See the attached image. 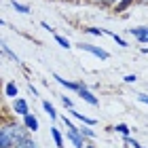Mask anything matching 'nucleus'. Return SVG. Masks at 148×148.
<instances>
[{
  "label": "nucleus",
  "mask_w": 148,
  "mask_h": 148,
  "mask_svg": "<svg viewBox=\"0 0 148 148\" xmlns=\"http://www.w3.org/2000/svg\"><path fill=\"white\" fill-rule=\"evenodd\" d=\"M28 127L25 125H17V123H4L2 129H0V148H15L17 142L28 136Z\"/></svg>",
  "instance_id": "obj_1"
},
{
  "label": "nucleus",
  "mask_w": 148,
  "mask_h": 148,
  "mask_svg": "<svg viewBox=\"0 0 148 148\" xmlns=\"http://www.w3.org/2000/svg\"><path fill=\"white\" fill-rule=\"evenodd\" d=\"M78 49H80V51H87V53H91V55H95L97 59H104V62L110 57V55H108V51H104L102 47H95V45H87V42H80V45H78Z\"/></svg>",
  "instance_id": "obj_2"
},
{
  "label": "nucleus",
  "mask_w": 148,
  "mask_h": 148,
  "mask_svg": "<svg viewBox=\"0 0 148 148\" xmlns=\"http://www.w3.org/2000/svg\"><path fill=\"white\" fill-rule=\"evenodd\" d=\"M66 136H68V140L74 144V148H83V146H87V144H85V136L80 133L78 127H72V129H68V133H66Z\"/></svg>",
  "instance_id": "obj_3"
},
{
  "label": "nucleus",
  "mask_w": 148,
  "mask_h": 148,
  "mask_svg": "<svg viewBox=\"0 0 148 148\" xmlns=\"http://www.w3.org/2000/svg\"><path fill=\"white\" fill-rule=\"evenodd\" d=\"M13 112L19 114V116H25V114H30V106L25 99H15L13 102Z\"/></svg>",
  "instance_id": "obj_4"
},
{
  "label": "nucleus",
  "mask_w": 148,
  "mask_h": 148,
  "mask_svg": "<svg viewBox=\"0 0 148 148\" xmlns=\"http://www.w3.org/2000/svg\"><path fill=\"white\" fill-rule=\"evenodd\" d=\"M53 78H55L62 87H66V89H72V91H80V89H83V83H72V80H66V78L59 76V74H53Z\"/></svg>",
  "instance_id": "obj_5"
},
{
  "label": "nucleus",
  "mask_w": 148,
  "mask_h": 148,
  "mask_svg": "<svg viewBox=\"0 0 148 148\" xmlns=\"http://www.w3.org/2000/svg\"><path fill=\"white\" fill-rule=\"evenodd\" d=\"M78 95H80V99H85V102H87V104H91V106H97V104H99V99H97L95 95H93V93H91L89 89H87L85 85H83V89L78 91Z\"/></svg>",
  "instance_id": "obj_6"
},
{
  "label": "nucleus",
  "mask_w": 148,
  "mask_h": 148,
  "mask_svg": "<svg viewBox=\"0 0 148 148\" xmlns=\"http://www.w3.org/2000/svg\"><path fill=\"white\" fill-rule=\"evenodd\" d=\"M129 34H133L140 42H148V28H129Z\"/></svg>",
  "instance_id": "obj_7"
},
{
  "label": "nucleus",
  "mask_w": 148,
  "mask_h": 148,
  "mask_svg": "<svg viewBox=\"0 0 148 148\" xmlns=\"http://www.w3.org/2000/svg\"><path fill=\"white\" fill-rule=\"evenodd\" d=\"M70 114H72L74 119H78L80 123H85V125H91V127L95 125V119H89V116H85L83 112H78V110H74V108H70Z\"/></svg>",
  "instance_id": "obj_8"
},
{
  "label": "nucleus",
  "mask_w": 148,
  "mask_h": 148,
  "mask_svg": "<svg viewBox=\"0 0 148 148\" xmlns=\"http://www.w3.org/2000/svg\"><path fill=\"white\" fill-rule=\"evenodd\" d=\"M23 125L28 127V131H38V119L32 116V114H25L23 116Z\"/></svg>",
  "instance_id": "obj_9"
},
{
  "label": "nucleus",
  "mask_w": 148,
  "mask_h": 148,
  "mask_svg": "<svg viewBox=\"0 0 148 148\" xmlns=\"http://www.w3.org/2000/svg\"><path fill=\"white\" fill-rule=\"evenodd\" d=\"M15 148H38V144H36L30 136H25L21 142H17V144H15Z\"/></svg>",
  "instance_id": "obj_10"
},
{
  "label": "nucleus",
  "mask_w": 148,
  "mask_h": 148,
  "mask_svg": "<svg viewBox=\"0 0 148 148\" xmlns=\"http://www.w3.org/2000/svg\"><path fill=\"white\" fill-rule=\"evenodd\" d=\"M51 136H53V140H55L57 148H64V138H62V131H59L57 127H51Z\"/></svg>",
  "instance_id": "obj_11"
},
{
  "label": "nucleus",
  "mask_w": 148,
  "mask_h": 148,
  "mask_svg": "<svg viewBox=\"0 0 148 148\" xmlns=\"http://www.w3.org/2000/svg\"><path fill=\"white\" fill-rule=\"evenodd\" d=\"M4 93H6V97H13V99H15V95H17V85H15V83H6Z\"/></svg>",
  "instance_id": "obj_12"
},
{
  "label": "nucleus",
  "mask_w": 148,
  "mask_h": 148,
  "mask_svg": "<svg viewBox=\"0 0 148 148\" xmlns=\"http://www.w3.org/2000/svg\"><path fill=\"white\" fill-rule=\"evenodd\" d=\"M13 9H15V11H19V13H23V15H28V13H30V6L28 4H21V2H17V0H13Z\"/></svg>",
  "instance_id": "obj_13"
},
{
  "label": "nucleus",
  "mask_w": 148,
  "mask_h": 148,
  "mask_svg": "<svg viewBox=\"0 0 148 148\" xmlns=\"http://www.w3.org/2000/svg\"><path fill=\"white\" fill-rule=\"evenodd\" d=\"M133 2H138V0H119V4L114 6V11H116V13H121V11H125L127 6H129V4H133Z\"/></svg>",
  "instance_id": "obj_14"
},
{
  "label": "nucleus",
  "mask_w": 148,
  "mask_h": 148,
  "mask_svg": "<svg viewBox=\"0 0 148 148\" xmlns=\"http://www.w3.org/2000/svg\"><path fill=\"white\" fill-rule=\"evenodd\" d=\"M53 38H55V42L59 47H64V49H70V40L68 38H64V36H59V34H53Z\"/></svg>",
  "instance_id": "obj_15"
},
{
  "label": "nucleus",
  "mask_w": 148,
  "mask_h": 148,
  "mask_svg": "<svg viewBox=\"0 0 148 148\" xmlns=\"http://www.w3.org/2000/svg\"><path fill=\"white\" fill-rule=\"evenodd\" d=\"M42 108H45V112L49 114L51 119H57V112H55V108H53V104H49V102H42Z\"/></svg>",
  "instance_id": "obj_16"
},
{
  "label": "nucleus",
  "mask_w": 148,
  "mask_h": 148,
  "mask_svg": "<svg viewBox=\"0 0 148 148\" xmlns=\"http://www.w3.org/2000/svg\"><path fill=\"white\" fill-rule=\"evenodd\" d=\"M93 4H99V6H116L119 0H91Z\"/></svg>",
  "instance_id": "obj_17"
},
{
  "label": "nucleus",
  "mask_w": 148,
  "mask_h": 148,
  "mask_svg": "<svg viewBox=\"0 0 148 148\" xmlns=\"http://www.w3.org/2000/svg\"><path fill=\"white\" fill-rule=\"evenodd\" d=\"M114 131H119L121 136H129V131H131V129H129V127H127L125 123H119L116 127H114Z\"/></svg>",
  "instance_id": "obj_18"
},
{
  "label": "nucleus",
  "mask_w": 148,
  "mask_h": 148,
  "mask_svg": "<svg viewBox=\"0 0 148 148\" xmlns=\"http://www.w3.org/2000/svg\"><path fill=\"white\" fill-rule=\"evenodd\" d=\"M80 133H83L85 138H95V131L91 129V125H87V127H80Z\"/></svg>",
  "instance_id": "obj_19"
},
{
  "label": "nucleus",
  "mask_w": 148,
  "mask_h": 148,
  "mask_svg": "<svg viewBox=\"0 0 148 148\" xmlns=\"http://www.w3.org/2000/svg\"><path fill=\"white\" fill-rule=\"evenodd\" d=\"M85 32H87V34H93V36H102V34H106V32L99 30V28H87Z\"/></svg>",
  "instance_id": "obj_20"
},
{
  "label": "nucleus",
  "mask_w": 148,
  "mask_h": 148,
  "mask_svg": "<svg viewBox=\"0 0 148 148\" xmlns=\"http://www.w3.org/2000/svg\"><path fill=\"white\" fill-rule=\"evenodd\" d=\"M110 36L114 38V42H116L119 47H129V45H127V42H125V40L121 38V36H116V34H114V32H110Z\"/></svg>",
  "instance_id": "obj_21"
},
{
  "label": "nucleus",
  "mask_w": 148,
  "mask_h": 148,
  "mask_svg": "<svg viewBox=\"0 0 148 148\" xmlns=\"http://www.w3.org/2000/svg\"><path fill=\"white\" fill-rule=\"evenodd\" d=\"M125 140H127V144H131L133 148H144L142 144H140V142H138V140H133V138H129V136H125Z\"/></svg>",
  "instance_id": "obj_22"
},
{
  "label": "nucleus",
  "mask_w": 148,
  "mask_h": 148,
  "mask_svg": "<svg viewBox=\"0 0 148 148\" xmlns=\"http://www.w3.org/2000/svg\"><path fill=\"white\" fill-rule=\"evenodd\" d=\"M136 80H138L136 74H127V76H125V83H136Z\"/></svg>",
  "instance_id": "obj_23"
},
{
  "label": "nucleus",
  "mask_w": 148,
  "mask_h": 148,
  "mask_svg": "<svg viewBox=\"0 0 148 148\" xmlns=\"http://www.w3.org/2000/svg\"><path fill=\"white\" fill-rule=\"evenodd\" d=\"M62 102H64L66 108H72V99H70V97H66V95H64V97H62Z\"/></svg>",
  "instance_id": "obj_24"
},
{
  "label": "nucleus",
  "mask_w": 148,
  "mask_h": 148,
  "mask_svg": "<svg viewBox=\"0 0 148 148\" xmlns=\"http://www.w3.org/2000/svg\"><path fill=\"white\" fill-rule=\"evenodd\" d=\"M138 99H140L142 104H148V95H146V93H140V95H138Z\"/></svg>",
  "instance_id": "obj_25"
},
{
  "label": "nucleus",
  "mask_w": 148,
  "mask_h": 148,
  "mask_svg": "<svg viewBox=\"0 0 148 148\" xmlns=\"http://www.w3.org/2000/svg\"><path fill=\"white\" fill-rule=\"evenodd\" d=\"M138 2H142V4H148V0H138Z\"/></svg>",
  "instance_id": "obj_26"
},
{
  "label": "nucleus",
  "mask_w": 148,
  "mask_h": 148,
  "mask_svg": "<svg viewBox=\"0 0 148 148\" xmlns=\"http://www.w3.org/2000/svg\"><path fill=\"white\" fill-rule=\"evenodd\" d=\"M85 148H95V146H85Z\"/></svg>",
  "instance_id": "obj_27"
}]
</instances>
